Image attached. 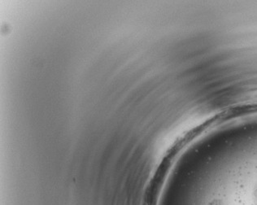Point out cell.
Returning <instances> with one entry per match:
<instances>
[{
  "mask_svg": "<svg viewBox=\"0 0 257 205\" xmlns=\"http://www.w3.org/2000/svg\"><path fill=\"white\" fill-rule=\"evenodd\" d=\"M253 198H254L255 204L257 205V186L256 187H255V190H254V193H253Z\"/></svg>",
  "mask_w": 257,
  "mask_h": 205,
  "instance_id": "cell-1",
  "label": "cell"
}]
</instances>
